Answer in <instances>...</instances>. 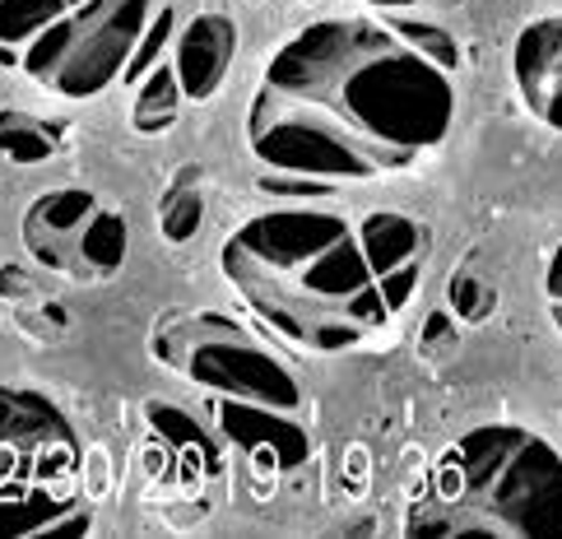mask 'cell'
I'll return each instance as SVG.
<instances>
[{"mask_svg": "<svg viewBox=\"0 0 562 539\" xmlns=\"http://www.w3.org/2000/svg\"><path fill=\"white\" fill-rule=\"evenodd\" d=\"M456 122L451 75L381 14H335L270 56L247 145L270 172L363 182L428 158Z\"/></svg>", "mask_w": 562, "mask_h": 539, "instance_id": "6da1fadb", "label": "cell"}, {"mask_svg": "<svg viewBox=\"0 0 562 539\" xmlns=\"http://www.w3.org/2000/svg\"><path fill=\"white\" fill-rule=\"evenodd\" d=\"M237 297L284 345L307 353H349L391 322L358 224L345 214L284 205L247 218L218 251Z\"/></svg>", "mask_w": 562, "mask_h": 539, "instance_id": "7a4b0ae2", "label": "cell"}, {"mask_svg": "<svg viewBox=\"0 0 562 539\" xmlns=\"http://www.w3.org/2000/svg\"><path fill=\"white\" fill-rule=\"evenodd\" d=\"M405 535H562V451L520 424L470 428L437 461L432 493L409 507Z\"/></svg>", "mask_w": 562, "mask_h": 539, "instance_id": "3957f363", "label": "cell"}, {"mask_svg": "<svg viewBox=\"0 0 562 539\" xmlns=\"http://www.w3.org/2000/svg\"><path fill=\"white\" fill-rule=\"evenodd\" d=\"M154 353L177 377H187L191 386L218 395V401H247L284 414L303 409V382L289 368V358H279L266 339L214 312L168 316L154 335Z\"/></svg>", "mask_w": 562, "mask_h": 539, "instance_id": "277c9868", "label": "cell"}, {"mask_svg": "<svg viewBox=\"0 0 562 539\" xmlns=\"http://www.w3.org/2000/svg\"><path fill=\"white\" fill-rule=\"evenodd\" d=\"M154 10L158 0H85V5H70L19 52V66L43 89L85 103V98H98L126 75Z\"/></svg>", "mask_w": 562, "mask_h": 539, "instance_id": "5b68a950", "label": "cell"}, {"mask_svg": "<svg viewBox=\"0 0 562 539\" xmlns=\"http://www.w3.org/2000/svg\"><path fill=\"white\" fill-rule=\"evenodd\" d=\"M24 251L43 270L75 279V284H103L126 266L131 233L103 195L85 187L47 191L24 210Z\"/></svg>", "mask_w": 562, "mask_h": 539, "instance_id": "8992f818", "label": "cell"}, {"mask_svg": "<svg viewBox=\"0 0 562 539\" xmlns=\"http://www.w3.org/2000/svg\"><path fill=\"white\" fill-rule=\"evenodd\" d=\"M79 437L47 395L0 386V479L29 484H75Z\"/></svg>", "mask_w": 562, "mask_h": 539, "instance_id": "52a82bcc", "label": "cell"}, {"mask_svg": "<svg viewBox=\"0 0 562 539\" xmlns=\"http://www.w3.org/2000/svg\"><path fill=\"white\" fill-rule=\"evenodd\" d=\"M93 530V512L70 503V484L0 479V539H79Z\"/></svg>", "mask_w": 562, "mask_h": 539, "instance_id": "ba28073f", "label": "cell"}, {"mask_svg": "<svg viewBox=\"0 0 562 539\" xmlns=\"http://www.w3.org/2000/svg\"><path fill=\"white\" fill-rule=\"evenodd\" d=\"M512 79L535 122L562 135V14H539L512 47Z\"/></svg>", "mask_w": 562, "mask_h": 539, "instance_id": "9c48e42d", "label": "cell"}, {"mask_svg": "<svg viewBox=\"0 0 562 539\" xmlns=\"http://www.w3.org/2000/svg\"><path fill=\"white\" fill-rule=\"evenodd\" d=\"M233 56H237V29L228 14H195L191 24L172 37L168 61L177 70V85H182L187 103H210V98L224 89Z\"/></svg>", "mask_w": 562, "mask_h": 539, "instance_id": "30bf717a", "label": "cell"}, {"mask_svg": "<svg viewBox=\"0 0 562 539\" xmlns=\"http://www.w3.org/2000/svg\"><path fill=\"white\" fill-rule=\"evenodd\" d=\"M293 418L297 414L247 405V401H224L218 405V428H224V437L266 474L307 461V433L297 428Z\"/></svg>", "mask_w": 562, "mask_h": 539, "instance_id": "8fae6325", "label": "cell"}, {"mask_svg": "<svg viewBox=\"0 0 562 539\" xmlns=\"http://www.w3.org/2000/svg\"><path fill=\"white\" fill-rule=\"evenodd\" d=\"M358 243H363V256H368V266H372L376 279L428 261V233H424V224H414L409 214H395V210L368 214L363 224H358Z\"/></svg>", "mask_w": 562, "mask_h": 539, "instance_id": "7c38bea8", "label": "cell"}, {"mask_svg": "<svg viewBox=\"0 0 562 539\" xmlns=\"http://www.w3.org/2000/svg\"><path fill=\"white\" fill-rule=\"evenodd\" d=\"M182 85H177V70L172 61H158L149 66L145 75L135 79V112H131V122L139 135H164L172 122H177V112H182Z\"/></svg>", "mask_w": 562, "mask_h": 539, "instance_id": "4fadbf2b", "label": "cell"}, {"mask_svg": "<svg viewBox=\"0 0 562 539\" xmlns=\"http://www.w3.org/2000/svg\"><path fill=\"white\" fill-rule=\"evenodd\" d=\"M61 149V122H43L33 112L0 108V154L10 164H47Z\"/></svg>", "mask_w": 562, "mask_h": 539, "instance_id": "5bb4252c", "label": "cell"}, {"mask_svg": "<svg viewBox=\"0 0 562 539\" xmlns=\"http://www.w3.org/2000/svg\"><path fill=\"white\" fill-rule=\"evenodd\" d=\"M149 424L164 433V442H172L177 456H187V461H200V470H205V474H218V447L210 442V433L195 428L191 414H182L177 405L154 401V405H149Z\"/></svg>", "mask_w": 562, "mask_h": 539, "instance_id": "9a60e30c", "label": "cell"}, {"mask_svg": "<svg viewBox=\"0 0 562 539\" xmlns=\"http://www.w3.org/2000/svg\"><path fill=\"white\" fill-rule=\"evenodd\" d=\"M386 24L405 37V43L418 52V56H428L432 66H441L447 75H456V66H460V47H456V37L441 29V24H432V19H418V14H409V10H376Z\"/></svg>", "mask_w": 562, "mask_h": 539, "instance_id": "2e32d148", "label": "cell"}, {"mask_svg": "<svg viewBox=\"0 0 562 539\" xmlns=\"http://www.w3.org/2000/svg\"><path fill=\"white\" fill-rule=\"evenodd\" d=\"M205 224V195H200V177L195 172H182L177 187L164 195L158 205V228H164L168 243H191Z\"/></svg>", "mask_w": 562, "mask_h": 539, "instance_id": "e0dca14e", "label": "cell"}, {"mask_svg": "<svg viewBox=\"0 0 562 539\" xmlns=\"http://www.w3.org/2000/svg\"><path fill=\"white\" fill-rule=\"evenodd\" d=\"M66 10H70V0H0V47L24 52Z\"/></svg>", "mask_w": 562, "mask_h": 539, "instance_id": "ac0fdd59", "label": "cell"}, {"mask_svg": "<svg viewBox=\"0 0 562 539\" xmlns=\"http://www.w3.org/2000/svg\"><path fill=\"white\" fill-rule=\"evenodd\" d=\"M447 303H451V312L460 316V322H488L493 307H497V293L484 284V274L460 270L451 279V289H447Z\"/></svg>", "mask_w": 562, "mask_h": 539, "instance_id": "d6986e66", "label": "cell"}, {"mask_svg": "<svg viewBox=\"0 0 562 539\" xmlns=\"http://www.w3.org/2000/svg\"><path fill=\"white\" fill-rule=\"evenodd\" d=\"M168 37H177L172 10L158 5V10H154V19H149V29H145V37H139V47H135V56H131V66H126V75H122V79H131V85H135V79L145 75L149 66H158V56H164Z\"/></svg>", "mask_w": 562, "mask_h": 539, "instance_id": "ffe728a7", "label": "cell"}, {"mask_svg": "<svg viewBox=\"0 0 562 539\" xmlns=\"http://www.w3.org/2000/svg\"><path fill=\"white\" fill-rule=\"evenodd\" d=\"M418 349H424V353H451L456 349V322H451V312H428L424 330H418Z\"/></svg>", "mask_w": 562, "mask_h": 539, "instance_id": "44dd1931", "label": "cell"}, {"mask_svg": "<svg viewBox=\"0 0 562 539\" xmlns=\"http://www.w3.org/2000/svg\"><path fill=\"white\" fill-rule=\"evenodd\" d=\"M372 10H456L460 0H368Z\"/></svg>", "mask_w": 562, "mask_h": 539, "instance_id": "7402d4cb", "label": "cell"}, {"mask_svg": "<svg viewBox=\"0 0 562 539\" xmlns=\"http://www.w3.org/2000/svg\"><path fill=\"white\" fill-rule=\"evenodd\" d=\"M544 289H549V303H562V243L549 261V274H544Z\"/></svg>", "mask_w": 562, "mask_h": 539, "instance_id": "603a6c76", "label": "cell"}, {"mask_svg": "<svg viewBox=\"0 0 562 539\" xmlns=\"http://www.w3.org/2000/svg\"><path fill=\"white\" fill-rule=\"evenodd\" d=\"M0 289H5V293H24V279H19V270H14V266L0 270Z\"/></svg>", "mask_w": 562, "mask_h": 539, "instance_id": "cb8c5ba5", "label": "cell"}, {"mask_svg": "<svg viewBox=\"0 0 562 539\" xmlns=\"http://www.w3.org/2000/svg\"><path fill=\"white\" fill-rule=\"evenodd\" d=\"M549 312H553V326L562 330V303H549Z\"/></svg>", "mask_w": 562, "mask_h": 539, "instance_id": "d4e9b609", "label": "cell"}]
</instances>
